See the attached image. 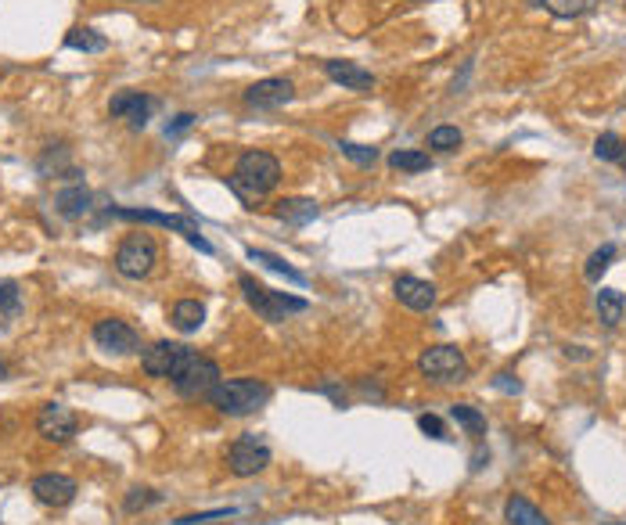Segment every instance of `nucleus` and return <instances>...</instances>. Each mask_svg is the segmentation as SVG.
<instances>
[{
  "instance_id": "1",
  "label": "nucleus",
  "mask_w": 626,
  "mask_h": 525,
  "mask_svg": "<svg viewBox=\"0 0 626 525\" xmlns=\"http://www.w3.org/2000/svg\"><path fill=\"white\" fill-rule=\"evenodd\" d=\"M281 180V162L270 151H245L234 166V173L227 177V187L242 198V202H256L263 195H270Z\"/></svg>"
},
{
  "instance_id": "2",
  "label": "nucleus",
  "mask_w": 626,
  "mask_h": 525,
  "mask_svg": "<svg viewBox=\"0 0 626 525\" xmlns=\"http://www.w3.org/2000/svg\"><path fill=\"white\" fill-rule=\"evenodd\" d=\"M205 399L213 403L216 414L245 417V414H256L270 399V386L260 382V378H220V386L205 396Z\"/></svg>"
},
{
  "instance_id": "3",
  "label": "nucleus",
  "mask_w": 626,
  "mask_h": 525,
  "mask_svg": "<svg viewBox=\"0 0 626 525\" xmlns=\"http://www.w3.org/2000/svg\"><path fill=\"white\" fill-rule=\"evenodd\" d=\"M238 288H242L249 310H256V317H263V320H270V324L289 320L292 313H307V306H310V302L299 299V295H285V291H274V288L260 284L252 273H242V277H238Z\"/></svg>"
},
{
  "instance_id": "4",
  "label": "nucleus",
  "mask_w": 626,
  "mask_h": 525,
  "mask_svg": "<svg viewBox=\"0 0 626 525\" xmlns=\"http://www.w3.org/2000/svg\"><path fill=\"white\" fill-rule=\"evenodd\" d=\"M109 220L116 216V220H130V224H156V227H169V231H176V234H184L198 253H213V245L202 238V231H198V224L191 220V216H173V213H158V209H130V205H112L109 213H105Z\"/></svg>"
},
{
  "instance_id": "5",
  "label": "nucleus",
  "mask_w": 626,
  "mask_h": 525,
  "mask_svg": "<svg viewBox=\"0 0 626 525\" xmlns=\"http://www.w3.org/2000/svg\"><path fill=\"white\" fill-rule=\"evenodd\" d=\"M418 371L436 386H451L469 378V360L458 346H432L418 357Z\"/></svg>"
},
{
  "instance_id": "6",
  "label": "nucleus",
  "mask_w": 626,
  "mask_h": 525,
  "mask_svg": "<svg viewBox=\"0 0 626 525\" xmlns=\"http://www.w3.org/2000/svg\"><path fill=\"white\" fill-rule=\"evenodd\" d=\"M169 382H173V389L184 399H202V396H209L220 386V368H216V360H209L202 353H191L184 360V368Z\"/></svg>"
},
{
  "instance_id": "7",
  "label": "nucleus",
  "mask_w": 626,
  "mask_h": 525,
  "mask_svg": "<svg viewBox=\"0 0 626 525\" xmlns=\"http://www.w3.org/2000/svg\"><path fill=\"white\" fill-rule=\"evenodd\" d=\"M116 270L123 273V277H130V281H141V277H148L152 270H156L158 262V245L152 234H130V238H123L119 242V249H116Z\"/></svg>"
},
{
  "instance_id": "8",
  "label": "nucleus",
  "mask_w": 626,
  "mask_h": 525,
  "mask_svg": "<svg viewBox=\"0 0 626 525\" xmlns=\"http://www.w3.org/2000/svg\"><path fill=\"white\" fill-rule=\"evenodd\" d=\"M270 468V446L260 435H238L227 446V472L238 479H252L263 475Z\"/></svg>"
},
{
  "instance_id": "9",
  "label": "nucleus",
  "mask_w": 626,
  "mask_h": 525,
  "mask_svg": "<svg viewBox=\"0 0 626 525\" xmlns=\"http://www.w3.org/2000/svg\"><path fill=\"white\" fill-rule=\"evenodd\" d=\"M90 335H94L98 349H105V353H112V357H130V353H138V346H141V335H138L127 320H119V317L98 320Z\"/></svg>"
},
{
  "instance_id": "10",
  "label": "nucleus",
  "mask_w": 626,
  "mask_h": 525,
  "mask_svg": "<svg viewBox=\"0 0 626 525\" xmlns=\"http://www.w3.org/2000/svg\"><path fill=\"white\" fill-rule=\"evenodd\" d=\"M191 353L194 349L184 346V342H156V346H148L141 353V368H145L148 378H173Z\"/></svg>"
},
{
  "instance_id": "11",
  "label": "nucleus",
  "mask_w": 626,
  "mask_h": 525,
  "mask_svg": "<svg viewBox=\"0 0 626 525\" xmlns=\"http://www.w3.org/2000/svg\"><path fill=\"white\" fill-rule=\"evenodd\" d=\"M289 101H296V83L285 76H267L245 91V105L256 112H274V109H285Z\"/></svg>"
},
{
  "instance_id": "12",
  "label": "nucleus",
  "mask_w": 626,
  "mask_h": 525,
  "mask_svg": "<svg viewBox=\"0 0 626 525\" xmlns=\"http://www.w3.org/2000/svg\"><path fill=\"white\" fill-rule=\"evenodd\" d=\"M76 428H80V417L65 403H43L36 414V432L47 443H69L76 435Z\"/></svg>"
},
{
  "instance_id": "13",
  "label": "nucleus",
  "mask_w": 626,
  "mask_h": 525,
  "mask_svg": "<svg viewBox=\"0 0 626 525\" xmlns=\"http://www.w3.org/2000/svg\"><path fill=\"white\" fill-rule=\"evenodd\" d=\"M29 493H33L43 508H65V504L76 501L80 486H76V479H69V475H62V472H43V475L33 479Z\"/></svg>"
},
{
  "instance_id": "14",
  "label": "nucleus",
  "mask_w": 626,
  "mask_h": 525,
  "mask_svg": "<svg viewBox=\"0 0 626 525\" xmlns=\"http://www.w3.org/2000/svg\"><path fill=\"white\" fill-rule=\"evenodd\" d=\"M152 109H156V98H148V94H141V91H119V94L109 101V116L127 119L134 130H145V127H148Z\"/></svg>"
},
{
  "instance_id": "15",
  "label": "nucleus",
  "mask_w": 626,
  "mask_h": 525,
  "mask_svg": "<svg viewBox=\"0 0 626 525\" xmlns=\"http://www.w3.org/2000/svg\"><path fill=\"white\" fill-rule=\"evenodd\" d=\"M393 295L400 299V306H407L414 313H429L436 306V299H440V291H436L432 281H422V277H411V273H403V277L393 281Z\"/></svg>"
},
{
  "instance_id": "16",
  "label": "nucleus",
  "mask_w": 626,
  "mask_h": 525,
  "mask_svg": "<svg viewBox=\"0 0 626 525\" xmlns=\"http://www.w3.org/2000/svg\"><path fill=\"white\" fill-rule=\"evenodd\" d=\"M324 72L331 83H338L342 91H353V94H371L375 91V76L367 69H360L356 62H342V58H331L324 62Z\"/></svg>"
},
{
  "instance_id": "17",
  "label": "nucleus",
  "mask_w": 626,
  "mask_h": 525,
  "mask_svg": "<svg viewBox=\"0 0 626 525\" xmlns=\"http://www.w3.org/2000/svg\"><path fill=\"white\" fill-rule=\"evenodd\" d=\"M169 324L180 335H194L205 324V302H198V299H176L169 306Z\"/></svg>"
},
{
  "instance_id": "18",
  "label": "nucleus",
  "mask_w": 626,
  "mask_h": 525,
  "mask_svg": "<svg viewBox=\"0 0 626 525\" xmlns=\"http://www.w3.org/2000/svg\"><path fill=\"white\" fill-rule=\"evenodd\" d=\"M54 209H58L65 220H76V216H83V213L90 209V191H87L83 184H72V187H65V191L54 195Z\"/></svg>"
},
{
  "instance_id": "19",
  "label": "nucleus",
  "mask_w": 626,
  "mask_h": 525,
  "mask_svg": "<svg viewBox=\"0 0 626 525\" xmlns=\"http://www.w3.org/2000/svg\"><path fill=\"white\" fill-rule=\"evenodd\" d=\"M274 216L285 220V224L303 227V224L317 220V202H313V198H281V202L274 205Z\"/></svg>"
},
{
  "instance_id": "20",
  "label": "nucleus",
  "mask_w": 626,
  "mask_h": 525,
  "mask_svg": "<svg viewBox=\"0 0 626 525\" xmlns=\"http://www.w3.org/2000/svg\"><path fill=\"white\" fill-rule=\"evenodd\" d=\"M594 302H598V320H602L605 328H620V320H623V313H626L623 291H616V288H602Z\"/></svg>"
},
{
  "instance_id": "21",
  "label": "nucleus",
  "mask_w": 626,
  "mask_h": 525,
  "mask_svg": "<svg viewBox=\"0 0 626 525\" xmlns=\"http://www.w3.org/2000/svg\"><path fill=\"white\" fill-rule=\"evenodd\" d=\"M504 519H507V525H551L547 522V515H544L536 504H529L526 497H507Z\"/></svg>"
},
{
  "instance_id": "22",
  "label": "nucleus",
  "mask_w": 626,
  "mask_h": 525,
  "mask_svg": "<svg viewBox=\"0 0 626 525\" xmlns=\"http://www.w3.org/2000/svg\"><path fill=\"white\" fill-rule=\"evenodd\" d=\"M65 47H72V51H83V54H101V51L109 47V40H105L101 33L87 29V25H72V29L65 33Z\"/></svg>"
},
{
  "instance_id": "23",
  "label": "nucleus",
  "mask_w": 626,
  "mask_h": 525,
  "mask_svg": "<svg viewBox=\"0 0 626 525\" xmlns=\"http://www.w3.org/2000/svg\"><path fill=\"white\" fill-rule=\"evenodd\" d=\"M245 256L252 262H260V266H267V270H274V273H281V277L292 281V284H307V273H299L296 266H289L281 256H274V253H267V249H245Z\"/></svg>"
},
{
  "instance_id": "24",
  "label": "nucleus",
  "mask_w": 626,
  "mask_h": 525,
  "mask_svg": "<svg viewBox=\"0 0 626 525\" xmlns=\"http://www.w3.org/2000/svg\"><path fill=\"white\" fill-rule=\"evenodd\" d=\"M529 7H544V11H551L555 18H580V14H587L598 0H526Z\"/></svg>"
},
{
  "instance_id": "25",
  "label": "nucleus",
  "mask_w": 626,
  "mask_h": 525,
  "mask_svg": "<svg viewBox=\"0 0 626 525\" xmlns=\"http://www.w3.org/2000/svg\"><path fill=\"white\" fill-rule=\"evenodd\" d=\"M389 166H393V169H403V173H422V169H429V166H432V158H429V151H418V148H400V151H393V155H389Z\"/></svg>"
},
{
  "instance_id": "26",
  "label": "nucleus",
  "mask_w": 626,
  "mask_h": 525,
  "mask_svg": "<svg viewBox=\"0 0 626 525\" xmlns=\"http://www.w3.org/2000/svg\"><path fill=\"white\" fill-rule=\"evenodd\" d=\"M451 417H454L469 435H475V439L486 432V417H482L475 406H469V403H454V406H451Z\"/></svg>"
},
{
  "instance_id": "27",
  "label": "nucleus",
  "mask_w": 626,
  "mask_h": 525,
  "mask_svg": "<svg viewBox=\"0 0 626 525\" xmlns=\"http://www.w3.org/2000/svg\"><path fill=\"white\" fill-rule=\"evenodd\" d=\"M22 313V291L14 281H0V320H14Z\"/></svg>"
},
{
  "instance_id": "28",
  "label": "nucleus",
  "mask_w": 626,
  "mask_h": 525,
  "mask_svg": "<svg viewBox=\"0 0 626 525\" xmlns=\"http://www.w3.org/2000/svg\"><path fill=\"white\" fill-rule=\"evenodd\" d=\"M156 504H162V493L148 490V486H134V490L127 493V501H123V508H127L130 515H138V511H148V508H156Z\"/></svg>"
},
{
  "instance_id": "29",
  "label": "nucleus",
  "mask_w": 626,
  "mask_h": 525,
  "mask_svg": "<svg viewBox=\"0 0 626 525\" xmlns=\"http://www.w3.org/2000/svg\"><path fill=\"white\" fill-rule=\"evenodd\" d=\"M623 137L620 133H602L598 140H594V155L602 158V162H620V155H623Z\"/></svg>"
},
{
  "instance_id": "30",
  "label": "nucleus",
  "mask_w": 626,
  "mask_h": 525,
  "mask_svg": "<svg viewBox=\"0 0 626 525\" xmlns=\"http://www.w3.org/2000/svg\"><path fill=\"white\" fill-rule=\"evenodd\" d=\"M461 140H465V133L458 130V127H436V130L429 133V148L432 151H454Z\"/></svg>"
},
{
  "instance_id": "31",
  "label": "nucleus",
  "mask_w": 626,
  "mask_h": 525,
  "mask_svg": "<svg viewBox=\"0 0 626 525\" xmlns=\"http://www.w3.org/2000/svg\"><path fill=\"white\" fill-rule=\"evenodd\" d=\"M612 260H616V245H602V249H598V253L587 260V270H583V273H587V281H602V273L612 266Z\"/></svg>"
},
{
  "instance_id": "32",
  "label": "nucleus",
  "mask_w": 626,
  "mask_h": 525,
  "mask_svg": "<svg viewBox=\"0 0 626 525\" xmlns=\"http://www.w3.org/2000/svg\"><path fill=\"white\" fill-rule=\"evenodd\" d=\"M338 148H342V155H346L349 162H356V166H375V162H378V148H367V144H353V140H342Z\"/></svg>"
},
{
  "instance_id": "33",
  "label": "nucleus",
  "mask_w": 626,
  "mask_h": 525,
  "mask_svg": "<svg viewBox=\"0 0 626 525\" xmlns=\"http://www.w3.org/2000/svg\"><path fill=\"white\" fill-rule=\"evenodd\" d=\"M238 508H216V511H198V515H184L173 525H202V522H216V519H234Z\"/></svg>"
},
{
  "instance_id": "34",
  "label": "nucleus",
  "mask_w": 626,
  "mask_h": 525,
  "mask_svg": "<svg viewBox=\"0 0 626 525\" xmlns=\"http://www.w3.org/2000/svg\"><path fill=\"white\" fill-rule=\"evenodd\" d=\"M418 428H422L429 439H447V425H443L436 414H422V417H418Z\"/></svg>"
},
{
  "instance_id": "35",
  "label": "nucleus",
  "mask_w": 626,
  "mask_h": 525,
  "mask_svg": "<svg viewBox=\"0 0 626 525\" xmlns=\"http://www.w3.org/2000/svg\"><path fill=\"white\" fill-rule=\"evenodd\" d=\"M187 127H194V116L191 112H180L173 123H166V137H176V133H184Z\"/></svg>"
},
{
  "instance_id": "36",
  "label": "nucleus",
  "mask_w": 626,
  "mask_h": 525,
  "mask_svg": "<svg viewBox=\"0 0 626 525\" xmlns=\"http://www.w3.org/2000/svg\"><path fill=\"white\" fill-rule=\"evenodd\" d=\"M493 386H497L500 393H522V382H518V378H511V375H497V378H493Z\"/></svg>"
},
{
  "instance_id": "37",
  "label": "nucleus",
  "mask_w": 626,
  "mask_h": 525,
  "mask_svg": "<svg viewBox=\"0 0 626 525\" xmlns=\"http://www.w3.org/2000/svg\"><path fill=\"white\" fill-rule=\"evenodd\" d=\"M620 166L626 169V144H623V155H620Z\"/></svg>"
},
{
  "instance_id": "38",
  "label": "nucleus",
  "mask_w": 626,
  "mask_h": 525,
  "mask_svg": "<svg viewBox=\"0 0 626 525\" xmlns=\"http://www.w3.org/2000/svg\"><path fill=\"white\" fill-rule=\"evenodd\" d=\"M134 4H162V0H134Z\"/></svg>"
},
{
  "instance_id": "39",
  "label": "nucleus",
  "mask_w": 626,
  "mask_h": 525,
  "mask_svg": "<svg viewBox=\"0 0 626 525\" xmlns=\"http://www.w3.org/2000/svg\"><path fill=\"white\" fill-rule=\"evenodd\" d=\"M4 375H7V368H4V364H0V378H4Z\"/></svg>"
},
{
  "instance_id": "40",
  "label": "nucleus",
  "mask_w": 626,
  "mask_h": 525,
  "mask_svg": "<svg viewBox=\"0 0 626 525\" xmlns=\"http://www.w3.org/2000/svg\"><path fill=\"white\" fill-rule=\"evenodd\" d=\"M609 525H626V522H609Z\"/></svg>"
}]
</instances>
